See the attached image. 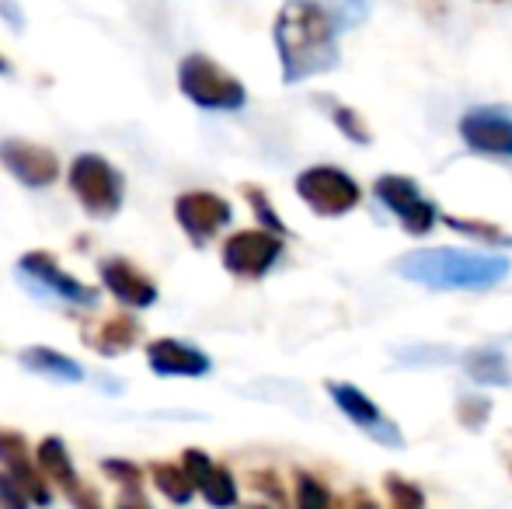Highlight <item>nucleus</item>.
Segmentation results:
<instances>
[{
	"mask_svg": "<svg viewBox=\"0 0 512 509\" xmlns=\"http://www.w3.org/2000/svg\"><path fill=\"white\" fill-rule=\"evenodd\" d=\"M338 25L324 4L314 0H293L279 11L272 39L283 63V81L300 84L307 77L328 74L338 63Z\"/></svg>",
	"mask_w": 512,
	"mask_h": 509,
	"instance_id": "obj_1",
	"label": "nucleus"
},
{
	"mask_svg": "<svg viewBox=\"0 0 512 509\" xmlns=\"http://www.w3.org/2000/svg\"><path fill=\"white\" fill-rule=\"evenodd\" d=\"M398 272L429 290H492L509 276V255L464 252V248H425L398 262Z\"/></svg>",
	"mask_w": 512,
	"mask_h": 509,
	"instance_id": "obj_2",
	"label": "nucleus"
},
{
	"mask_svg": "<svg viewBox=\"0 0 512 509\" xmlns=\"http://www.w3.org/2000/svg\"><path fill=\"white\" fill-rule=\"evenodd\" d=\"M67 182L88 217L108 220L122 210L126 178H122V171L115 168L112 161H105L102 154H77L67 171Z\"/></svg>",
	"mask_w": 512,
	"mask_h": 509,
	"instance_id": "obj_3",
	"label": "nucleus"
},
{
	"mask_svg": "<svg viewBox=\"0 0 512 509\" xmlns=\"http://www.w3.org/2000/svg\"><path fill=\"white\" fill-rule=\"evenodd\" d=\"M178 88L192 105L209 112H237L248 102L244 84L203 53H189L178 63Z\"/></svg>",
	"mask_w": 512,
	"mask_h": 509,
	"instance_id": "obj_4",
	"label": "nucleus"
},
{
	"mask_svg": "<svg viewBox=\"0 0 512 509\" xmlns=\"http://www.w3.org/2000/svg\"><path fill=\"white\" fill-rule=\"evenodd\" d=\"M297 196L317 217H345L359 206L363 192H359L356 178L345 175L342 168L317 164V168H307L297 175Z\"/></svg>",
	"mask_w": 512,
	"mask_h": 509,
	"instance_id": "obj_5",
	"label": "nucleus"
},
{
	"mask_svg": "<svg viewBox=\"0 0 512 509\" xmlns=\"http://www.w3.org/2000/svg\"><path fill=\"white\" fill-rule=\"evenodd\" d=\"M18 276H25L32 286H39L49 297H60L74 307H98V290L84 286L77 276H70L49 252H25L18 258Z\"/></svg>",
	"mask_w": 512,
	"mask_h": 509,
	"instance_id": "obj_6",
	"label": "nucleus"
},
{
	"mask_svg": "<svg viewBox=\"0 0 512 509\" xmlns=\"http://www.w3.org/2000/svg\"><path fill=\"white\" fill-rule=\"evenodd\" d=\"M283 255V238L272 231H237L223 241V269L237 279H262Z\"/></svg>",
	"mask_w": 512,
	"mask_h": 509,
	"instance_id": "obj_7",
	"label": "nucleus"
},
{
	"mask_svg": "<svg viewBox=\"0 0 512 509\" xmlns=\"http://www.w3.org/2000/svg\"><path fill=\"white\" fill-rule=\"evenodd\" d=\"M175 220H178V227L189 234L192 245L203 248L206 241H213L216 234L234 220V210H230L227 199L216 196V192L196 189V192H182V196L175 199Z\"/></svg>",
	"mask_w": 512,
	"mask_h": 509,
	"instance_id": "obj_8",
	"label": "nucleus"
},
{
	"mask_svg": "<svg viewBox=\"0 0 512 509\" xmlns=\"http://www.w3.org/2000/svg\"><path fill=\"white\" fill-rule=\"evenodd\" d=\"M373 192H377V199L387 206V210L398 213L408 234H429L432 231V224H436L439 213H436V206L418 192V185L411 182V178L384 175V178H377Z\"/></svg>",
	"mask_w": 512,
	"mask_h": 509,
	"instance_id": "obj_9",
	"label": "nucleus"
},
{
	"mask_svg": "<svg viewBox=\"0 0 512 509\" xmlns=\"http://www.w3.org/2000/svg\"><path fill=\"white\" fill-rule=\"evenodd\" d=\"M328 394H331V401H335V405L342 408V412L349 415V419L356 422L363 433H370L377 443H384V447H398V450L405 447V436H401V429L394 426V422L387 419L377 405H373L370 394H363L356 384L328 381Z\"/></svg>",
	"mask_w": 512,
	"mask_h": 509,
	"instance_id": "obj_10",
	"label": "nucleus"
},
{
	"mask_svg": "<svg viewBox=\"0 0 512 509\" xmlns=\"http://www.w3.org/2000/svg\"><path fill=\"white\" fill-rule=\"evenodd\" d=\"M460 136L478 154L512 157V112L502 105H481V109L464 112Z\"/></svg>",
	"mask_w": 512,
	"mask_h": 509,
	"instance_id": "obj_11",
	"label": "nucleus"
},
{
	"mask_svg": "<svg viewBox=\"0 0 512 509\" xmlns=\"http://www.w3.org/2000/svg\"><path fill=\"white\" fill-rule=\"evenodd\" d=\"M0 164L28 189H46V185H53L60 178V157L53 150L39 147V143L4 140L0 143Z\"/></svg>",
	"mask_w": 512,
	"mask_h": 509,
	"instance_id": "obj_12",
	"label": "nucleus"
},
{
	"mask_svg": "<svg viewBox=\"0 0 512 509\" xmlns=\"http://www.w3.org/2000/svg\"><path fill=\"white\" fill-rule=\"evenodd\" d=\"M0 464L4 471L28 492L35 506H49V482L39 471V461L28 450V440L14 429H0Z\"/></svg>",
	"mask_w": 512,
	"mask_h": 509,
	"instance_id": "obj_13",
	"label": "nucleus"
},
{
	"mask_svg": "<svg viewBox=\"0 0 512 509\" xmlns=\"http://www.w3.org/2000/svg\"><path fill=\"white\" fill-rule=\"evenodd\" d=\"M182 468L189 471L196 492H203V499L216 509L237 506V482L223 464H213V457L199 447H189L182 454Z\"/></svg>",
	"mask_w": 512,
	"mask_h": 509,
	"instance_id": "obj_14",
	"label": "nucleus"
},
{
	"mask_svg": "<svg viewBox=\"0 0 512 509\" xmlns=\"http://www.w3.org/2000/svg\"><path fill=\"white\" fill-rule=\"evenodd\" d=\"M98 272H102V283L108 286V293H112L119 304L133 307V311H143V307L157 304V286L150 283L147 272H140L133 262H126V258H102Z\"/></svg>",
	"mask_w": 512,
	"mask_h": 509,
	"instance_id": "obj_15",
	"label": "nucleus"
},
{
	"mask_svg": "<svg viewBox=\"0 0 512 509\" xmlns=\"http://www.w3.org/2000/svg\"><path fill=\"white\" fill-rule=\"evenodd\" d=\"M147 367L157 377H206L213 370V360L182 339H154L147 346Z\"/></svg>",
	"mask_w": 512,
	"mask_h": 509,
	"instance_id": "obj_16",
	"label": "nucleus"
},
{
	"mask_svg": "<svg viewBox=\"0 0 512 509\" xmlns=\"http://www.w3.org/2000/svg\"><path fill=\"white\" fill-rule=\"evenodd\" d=\"M35 461H39V471L46 475V482H53L56 489H63L67 496L84 485L74 461H70L67 443H63L60 436H46V440L39 443V450H35Z\"/></svg>",
	"mask_w": 512,
	"mask_h": 509,
	"instance_id": "obj_17",
	"label": "nucleus"
},
{
	"mask_svg": "<svg viewBox=\"0 0 512 509\" xmlns=\"http://www.w3.org/2000/svg\"><path fill=\"white\" fill-rule=\"evenodd\" d=\"M136 335H140V321H136L133 314H112V318H105L98 328H91L84 342H88L98 356H122L136 346Z\"/></svg>",
	"mask_w": 512,
	"mask_h": 509,
	"instance_id": "obj_18",
	"label": "nucleus"
},
{
	"mask_svg": "<svg viewBox=\"0 0 512 509\" xmlns=\"http://www.w3.org/2000/svg\"><path fill=\"white\" fill-rule=\"evenodd\" d=\"M21 367L32 370V374H39V377H49V381H63V384H81L84 381L81 363L70 360L67 353H60V349H49V346L21 349Z\"/></svg>",
	"mask_w": 512,
	"mask_h": 509,
	"instance_id": "obj_19",
	"label": "nucleus"
},
{
	"mask_svg": "<svg viewBox=\"0 0 512 509\" xmlns=\"http://www.w3.org/2000/svg\"><path fill=\"white\" fill-rule=\"evenodd\" d=\"M464 374L481 387H509L512 370L499 349H471L464 353Z\"/></svg>",
	"mask_w": 512,
	"mask_h": 509,
	"instance_id": "obj_20",
	"label": "nucleus"
},
{
	"mask_svg": "<svg viewBox=\"0 0 512 509\" xmlns=\"http://www.w3.org/2000/svg\"><path fill=\"white\" fill-rule=\"evenodd\" d=\"M150 475H154L157 492L175 506H189L192 496H196V485H192L189 471L182 464H150Z\"/></svg>",
	"mask_w": 512,
	"mask_h": 509,
	"instance_id": "obj_21",
	"label": "nucleus"
},
{
	"mask_svg": "<svg viewBox=\"0 0 512 509\" xmlns=\"http://www.w3.org/2000/svg\"><path fill=\"white\" fill-rule=\"evenodd\" d=\"M446 227H453L457 234H467V238L481 241V245H495V248H509L512 238L506 231H499L495 224H485V220H467V217H443Z\"/></svg>",
	"mask_w": 512,
	"mask_h": 509,
	"instance_id": "obj_22",
	"label": "nucleus"
},
{
	"mask_svg": "<svg viewBox=\"0 0 512 509\" xmlns=\"http://www.w3.org/2000/svg\"><path fill=\"white\" fill-rule=\"evenodd\" d=\"M384 489H387V499H391V509H425V496L415 482L401 475H387L384 478Z\"/></svg>",
	"mask_w": 512,
	"mask_h": 509,
	"instance_id": "obj_23",
	"label": "nucleus"
},
{
	"mask_svg": "<svg viewBox=\"0 0 512 509\" xmlns=\"http://www.w3.org/2000/svg\"><path fill=\"white\" fill-rule=\"evenodd\" d=\"M297 509H335V499L314 475L297 471Z\"/></svg>",
	"mask_w": 512,
	"mask_h": 509,
	"instance_id": "obj_24",
	"label": "nucleus"
},
{
	"mask_svg": "<svg viewBox=\"0 0 512 509\" xmlns=\"http://www.w3.org/2000/svg\"><path fill=\"white\" fill-rule=\"evenodd\" d=\"M244 196H248V203H251V210H255L258 224H262L265 231H272V234H279V238H283L286 227H283V220L276 217V210H272L269 196H265V192L258 189V185H244Z\"/></svg>",
	"mask_w": 512,
	"mask_h": 509,
	"instance_id": "obj_25",
	"label": "nucleus"
},
{
	"mask_svg": "<svg viewBox=\"0 0 512 509\" xmlns=\"http://www.w3.org/2000/svg\"><path fill=\"white\" fill-rule=\"evenodd\" d=\"M331 123L342 129L352 143H359V147H363V143H370V129L363 126V119H359L349 105H331Z\"/></svg>",
	"mask_w": 512,
	"mask_h": 509,
	"instance_id": "obj_26",
	"label": "nucleus"
},
{
	"mask_svg": "<svg viewBox=\"0 0 512 509\" xmlns=\"http://www.w3.org/2000/svg\"><path fill=\"white\" fill-rule=\"evenodd\" d=\"M488 412H492V401L481 398V394H464L457 401V415L467 429H481L488 422Z\"/></svg>",
	"mask_w": 512,
	"mask_h": 509,
	"instance_id": "obj_27",
	"label": "nucleus"
},
{
	"mask_svg": "<svg viewBox=\"0 0 512 509\" xmlns=\"http://www.w3.org/2000/svg\"><path fill=\"white\" fill-rule=\"evenodd\" d=\"M102 471L112 482H119L122 489H140L143 485V471L140 464L133 461H122V457H108V461H102Z\"/></svg>",
	"mask_w": 512,
	"mask_h": 509,
	"instance_id": "obj_28",
	"label": "nucleus"
},
{
	"mask_svg": "<svg viewBox=\"0 0 512 509\" xmlns=\"http://www.w3.org/2000/svg\"><path fill=\"white\" fill-rule=\"evenodd\" d=\"M328 14L335 18L338 28H352L370 14V0H331Z\"/></svg>",
	"mask_w": 512,
	"mask_h": 509,
	"instance_id": "obj_29",
	"label": "nucleus"
},
{
	"mask_svg": "<svg viewBox=\"0 0 512 509\" xmlns=\"http://www.w3.org/2000/svg\"><path fill=\"white\" fill-rule=\"evenodd\" d=\"M28 503H32L28 492L7 471H0V509H28Z\"/></svg>",
	"mask_w": 512,
	"mask_h": 509,
	"instance_id": "obj_30",
	"label": "nucleus"
},
{
	"mask_svg": "<svg viewBox=\"0 0 512 509\" xmlns=\"http://www.w3.org/2000/svg\"><path fill=\"white\" fill-rule=\"evenodd\" d=\"M401 360L418 367V363H443L450 360V349H436V346H411V349H401Z\"/></svg>",
	"mask_w": 512,
	"mask_h": 509,
	"instance_id": "obj_31",
	"label": "nucleus"
},
{
	"mask_svg": "<svg viewBox=\"0 0 512 509\" xmlns=\"http://www.w3.org/2000/svg\"><path fill=\"white\" fill-rule=\"evenodd\" d=\"M115 509H154V506H150V499L140 489H122L119 499H115Z\"/></svg>",
	"mask_w": 512,
	"mask_h": 509,
	"instance_id": "obj_32",
	"label": "nucleus"
},
{
	"mask_svg": "<svg viewBox=\"0 0 512 509\" xmlns=\"http://www.w3.org/2000/svg\"><path fill=\"white\" fill-rule=\"evenodd\" d=\"M70 503H74V509H105L91 485H81L77 492H70Z\"/></svg>",
	"mask_w": 512,
	"mask_h": 509,
	"instance_id": "obj_33",
	"label": "nucleus"
},
{
	"mask_svg": "<svg viewBox=\"0 0 512 509\" xmlns=\"http://www.w3.org/2000/svg\"><path fill=\"white\" fill-rule=\"evenodd\" d=\"M352 509H377V503H373V499H366V496H352Z\"/></svg>",
	"mask_w": 512,
	"mask_h": 509,
	"instance_id": "obj_34",
	"label": "nucleus"
},
{
	"mask_svg": "<svg viewBox=\"0 0 512 509\" xmlns=\"http://www.w3.org/2000/svg\"><path fill=\"white\" fill-rule=\"evenodd\" d=\"M0 74H11V63H7L4 56H0Z\"/></svg>",
	"mask_w": 512,
	"mask_h": 509,
	"instance_id": "obj_35",
	"label": "nucleus"
},
{
	"mask_svg": "<svg viewBox=\"0 0 512 509\" xmlns=\"http://www.w3.org/2000/svg\"><path fill=\"white\" fill-rule=\"evenodd\" d=\"M248 509H269V506H248Z\"/></svg>",
	"mask_w": 512,
	"mask_h": 509,
	"instance_id": "obj_36",
	"label": "nucleus"
}]
</instances>
